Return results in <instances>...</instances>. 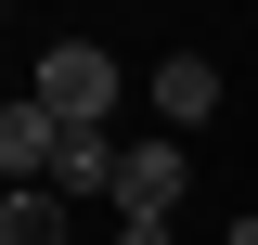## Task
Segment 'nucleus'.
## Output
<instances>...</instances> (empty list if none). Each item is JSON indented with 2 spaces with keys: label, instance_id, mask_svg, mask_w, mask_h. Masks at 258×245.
Returning <instances> with one entry per match:
<instances>
[{
  "label": "nucleus",
  "instance_id": "4",
  "mask_svg": "<svg viewBox=\"0 0 258 245\" xmlns=\"http://www.w3.org/2000/svg\"><path fill=\"white\" fill-rule=\"evenodd\" d=\"M155 116L168 129H207V116H220V65H207V52H168L155 65Z\"/></svg>",
  "mask_w": 258,
  "mask_h": 245
},
{
  "label": "nucleus",
  "instance_id": "3",
  "mask_svg": "<svg viewBox=\"0 0 258 245\" xmlns=\"http://www.w3.org/2000/svg\"><path fill=\"white\" fill-rule=\"evenodd\" d=\"M194 194V155L181 142H129V168H116V219H168Z\"/></svg>",
  "mask_w": 258,
  "mask_h": 245
},
{
  "label": "nucleus",
  "instance_id": "5",
  "mask_svg": "<svg viewBox=\"0 0 258 245\" xmlns=\"http://www.w3.org/2000/svg\"><path fill=\"white\" fill-rule=\"evenodd\" d=\"M116 168H129V142H116V129H64L52 194H116Z\"/></svg>",
  "mask_w": 258,
  "mask_h": 245
},
{
  "label": "nucleus",
  "instance_id": "6",
  "mask_svg": "<svg viewBox=\"0 0 258 245\" xmlns=\"http://www.w3.org/2000/svg\"><path fill=\"white\" fill-rule=\"evenodd\" d=\"M0 245H64V194H52V181L13 194V207H0Z\"/></svg>",
  "mask_w": 258,
  "mask_h": 245
},
{
  "label": "nucleus",
  "instance_id": "2",
  "mask_svg": "<svg viewBox=\"0 0 258 245\" xmlns=\"http://www.w3.org/2000/svg\"><path fill=\"white\" fill-rule=\"evenodd\" d=\"M52 155H64V116H52L39 91H13V103H0V168H13V194L52 181Z\"/></svg>",
  "mask_w": 258,
  "mask_h": 245
},
{
  "label": "nucleus",
  "instance_id": "1",
  "mask_svg": "<svg viewBox=\"0 0 258 245\" xmlns=\"http://www.w3.org/2000/svg\"><path fill=\"white\" fill-rule=\"evenodd\" d=\"M26 91L52 103L64 129H103V116H116V52H103V39H52V52L26 65Z\"/></svg>",
  "mask_w": 258,
  "mask_h": 245
},
{
  "label": "nucleus",
  "instance_id": "7",
  "mask_svg": "<svg viewBox=\"0 0 258 245\" xmlns=\"http://www.w3.org/2000/svg\"><path fill=\"white\" fill-rule=\"evenodd\" d=\"M220 245H258V219H232V232H220Z\"/></svg>",
  "mask_w": 258,
  "mask_h": 245
}]
</instances>
